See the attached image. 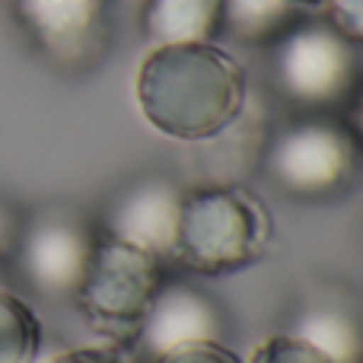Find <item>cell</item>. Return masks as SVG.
Returning a JSON list of instances; mask_svg holds the SVG:
<instances>
[{"label":"cell","mask_w":363,"mask_h":363,"mask_svg":"<svg viewBox=\"0 0 363 363\" xmlns=\"http://www.w3.org/2000/svg\"><path fill=\"white\" fill-rule=\"evenodd\" d=\"M144 121L179 144H207L245 115L249 80L230 51L213 42L157 45L134 80Z\"/></svg>","instance_id":"6da1fadb"},{"label":"cell","mask_w":363,"mask_h":363,"mask_svg":"<svg viewBox=\"0 0 363 363\" xmlns=\"http://www.w3.org/2000/svg\"><path fill=\"white\" fill-rule=\"evenodd\" d=\"M268 242L271 220L262 201L245 188L213 182L182 198L169 262L201 277H223L255 264Z\"/></svg>","instance_id":"7a4b0ae2"},{"label":"cell","mask_w":363,"mask_h":363,"mask_svg":"<svg viewBox=\"0 0 363 363\" xmlns=\"http://www.w3.org/2000/svg\"><path fill=\"white\" fill-rule=\"evenodd\" d=\"M363 153L347 121L303 115L284 125L262 153V169L277 191L296 201H325L357 182Z\"/></svg>","instance_id":"3957f363"},{"label":"cell","mask_w":363,"mask_h":363,"mask_svg":"<svg viewBox=\"0 0 363 363\" xmlns=\"http://www.w3.org/2000/svg\"><path fill=\"white\" fill-rule=\"evenodd\" d=\"M166 281V258L112 233H96L86 274L74 300L80 313L108 335H131L144 322Z\"/></svg>","instance_id":"277c9868"},{"label":"cell","mask_w":363,"mask_h":363,"mask_svg":"<svg viewBox=\"0 0 363 363\" xmlns=\"http://www.w3.org/2000/svg\"><path fill=\"white\" fill-rule=\"evenodd\" d=\"M274 86L306 115H332L360 86L354 45L332 23H296L274 42Z\"/></svg>","instance_id":"5b68a950"},{"label":"cell","mask_w":363,"mask_h":363,"mask_svg":"<svg viewBox=\"0 0 363 363\" xmlns=\"http://www.w3.org/2000/svg\"><path fill=\"white\" fill-rule=\"evenodd\" d=\"M96 233L99 226H93L74 207H42L23 217L10 258L32 294L45 300H64L77 294L86 274Z\"/></svg>","instance_id":"8992f818"},{"label":"cell","mask_w":363,"mask_h":363,"mask_svg":"<svg viewBox=\"0 0 363 363\" xmlns=\"http://www.w3.org/2000/svg\"><path fill=\"white\" fill-rule=\"evenodd\" d=\"M19 26L51 64L93 67L112 42L115 0H10Z\"/></svg>","instance_id":"52a82bcc"},{"label":"cell","mask_w":363,"mask_h":363,"mask_svg":"<svg viewBox=\"0 0 363 363\" xmlns=\"http://www.w3.org/2000/svg\"><path fill=\"white\" fill-rule=\"evenodd\" d=\"M226 313L207 290L188 281H163L144 322L134 332V345L147 360L191 341H223Z\"/></svg>","instance_id":"ba28073f"},{"label":"cell","mask_w":363,"mask_h":363,"mask_svg":"<svg viewBox=\"0 0 363 363\" xmlns=\"http://www.w3.org/2000/svg\"><path fill=\"white\" fill-rule=\"evenodd\" d=\"M182 198H185V191L172 179L163 176L134 179L108 198L99 220V230L144 245V249L157 252V255H163L169 262L172 245H176Z\"/></svg>","instance_id":"9c48e42d"},{"label":"cell","mask_w":363,"mask_h":363,"mask_svg":"<svg viewBox=\"0 0 363 363\" xmlns=\"http://www.w3.org/2000/svg\"><path fill=\"white\" fill-rule=\"evenodd\" d=\"M290 335L309 341L335 363H363V313L341 296H313L303 303Z\"/></svg>","instance_id":"30bf717a"},{"label":"cell","mask_w":363,"mask_h":363,"mask_svg":"<svg viewBox=\"0 0 363 363\" xmlns=\"http://www.w3.org/2000/svg\"><path fill=\"white\" fill-rule=\"evenodd\" d=\"M140 19L153 48L213 42L223 32V0H144Z\"/></svg>","instance_id":"8fae6325"},{"label":"cell","mask_w":363,"mask_h":363,"mask_svg":"<svg viewBox=\"0 0 363 363\" xmlns=\"http://www.w3.org/2000/svg\"><path fill=\"white\" fill-rule=\"evenodd\" d=\"M296 0H223V32L245 45H274L300 23Z\"/></svg>","instance_id":"7c38bea8"},{"label":"cell","mask_w":363,"mask_h":363,"mask_svg":"<svg viewBox=\"0 0 363 363\" xmlns=\"http://www.w3.org/2000/svg\"><path fill=\"white\" fill-rule=\"evenodd\" d=\"M42 322L19 294L0 287V363H38Z\"/></svg>","instance_id":"4fadbf2b"},{"label":"cell","mask_w":363,"mask_h":363,"mask_svg":"<svg viewBox=\"0 0 363 363\" xmlns=\"http://www.w3.org/2000/svg\"><path fill=\"white\" fill-rule=\"evenodd\" d=\"M245 363H335V360L325 357V354H322L319 347H313L309 341L296 338V335H290V332H281V335L264 338Z\"/></svg>","instance_id":"5bb4252c"},{"label":"cell","mask_w":363,"mask_h":363,"mask_svg":"<svg viewBox=\"0 0 363 363\" xmlns=\"http://www.w3.org/2000/svg\"><path fill=\"white\" fill-rule=\"evenodd\" d=\"M147 363H242V360L223 341H191V345L169 347V351L157 354Z\"/></svg>","instance_id":"9a60e30c"},{"label":"cell","mask_w":363,"mask_h":363,"mask_svg":"<svg viewBox=\"0 0 363 363\" xmlns=\"http://www.w3.org/2000/svg\"><path fill=\"white\" fill-rule=\"evenodd\" d=\"M328 6V23L351 45H363V0H322Z\"/></svg>","instance_id":"2e32d148"},{"label":"cell","mask_w":363,"mask_h":363,"mask_svg":"<svg viewBox=\"0 0 363 363\" xmlns=\"http://www.w3.org/2000/svg\"><path fill=\"white\" fill-rule=\"evenodd\" d=\"M45 363H128L118 347H74V351L55 354Z\"/></svg>","instance_id":"e0dca14e"},{"label":"cell","mask_w":363,"mask_h":363,"mask_svg":"<svg viewBox=\"0 0 363 363\" xmlns=\"http://www.w3.org/2000/svg\"><path fill=\"white\" fill-rule=\"evenodd\" d=\"M19 226H23V217L16 213V207L0 194V258H10L13 249H16L19 239Z\"/></svg>","instance_id":"ac0fdd59"},{"label":"cell","mask_w":363,"mask_h":363,"mask_svg":"<svg viewBox=\"0 0 363 363\" xmlns=\"http://www.w3.org/2000/svg\"><path fill=\"white\" fill-rule=\"evenodd\" d=\"M347 128H351L354 140H357V147L363 153V80H360L357 93L351 96V102H347Z\"/></svg>","instance_id":"d6986e66"},{"label":"cell","mask_w":363,"mask_h":363,"mask_svg":"<svg viewBox=\"0 0 363 363\" xmlns=\"http://www.w3.org/2000/svg\"><path fill=\"white\" fill-rule=\"evenodd\" d=\"M296 4H322V0H296Z\"/></svg>","instance_id":"ffe728a7"}]
</instances>
